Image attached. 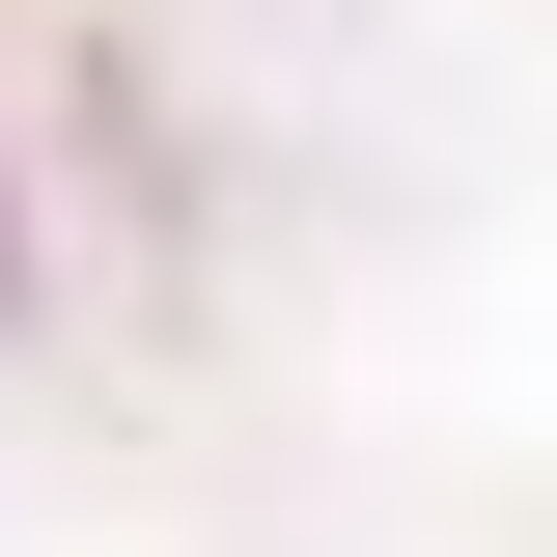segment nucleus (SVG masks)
Returning <instances> with one entry per match:
<instances>
[{
  "mask_svg": "<svg viewBox=\"0 0 557 557\" xmlns=\"http://www.w3.org/2000/svg\"><path fill=\"white\" fill-rule=\"evenodd\" d=\"M0 278H28V223H0Z\"/></svg>",
  "mask_w": 557,
  "mask_h": 557,
  "instance_id": "1",
  "label": "nucleus"
}]
</instances>
